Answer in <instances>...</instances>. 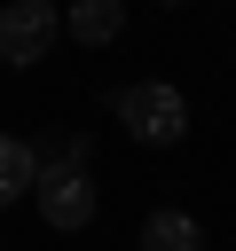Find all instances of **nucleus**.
Here are the masks:
<instances>
[{
  "mask_svg": "<svg viewBox=\"0 0 236 251\" xmlns=\"http://www.w3.org/2000/svg\"><path fill=\"white\" fill-rule=\"evenodd\" d=\"M110 110H118V126H126L142 149H173V141H189V94H181L173 78H134V86L110 94Z\"/></svg>",
  "mask_w": 236,
  "mask_h": 251,
  "instance_id": "nucleus-1",
  "label": "nucleus"
},
{
  "mask_svg": "<svg viewBox=\"0 0 236 251\" xmlns=\"http://www.w3.org/2000/svg\"><path fill=\"white\" fill-rule=\"evenodd\" d=\"M55 39H63L55 0H0V63H8V71L47 63V47H55Z\"/></svg>",
  "mask_w": 236,
  "mask_h": 251,
  "instance_id": "nucleus-2",
  "label": "nucleus"
},
{
  "mask_svg": "<svg viewBox=\"0 0 236 251\" xmlns=\"http://www.w3.org/2000/svg\"><path fill=\"white\" fill-rule=\"evenodd\" d=\"M31 204H39V220L55 227V235H79L87 220H94V180L87 173H71V165H39V180H31Z\"/></svg>",
  "mask_w": 236,
  "mask_h": 251,
  "instance_id": "nucleus-3",
  "label": "nucleus"
},
{
  "mask_svg": "<svg viewBox=\"0 0 236 251\" xmlns=\"http://www.w3.org/2000/svg\"><path fill=\"white\" fill-rule=\"evenodd\" d=\"M63 31H71L79 47H110V39L126 31V0H71V8H63Z\"/></svg>",
  "mask_w": 236,
  "mask_h": 251,
  "instance_id": "nucleus-4",
  "label": "nucleus"
},
{
  "mask_svg": "<svg viewBox=\"0 0 236 251\" xmlns=\"http://www.w3.org/2000/svg\"><path fill=\"white\" fill-rule=\"evenodd\" d=\"M31 180H39V141L0 133V212H8V204H24V196H31Z\"/></svg>",
  "mask_w": 236,
  "mask_h": 251,
  "instance_id": "nucleus-5",
  "label": "nucleus"
},
{
  "mask_svg": "<svg viewBox=\"0 0 236 251\" xmlns=\"http://www.w3.org/2000/svg\"><path fill=\"white\" fill-rule=\"evenodd\" d=\"M142 251H205V227H197L181 204H165V212L142 220Z\"/></svg>",
  "mask_w": 236,
  "mask_h": 251,
  "instance_id": "nucleus-6",
  "label": "nucleus"
},
{
  "mask_svg": "<svg viewBox=\"0 0 236 251\" xmlns=\"http://www.w3.org/2000/svg\"><path fill=\"white\" fill-rule=\"evenodd\" d=\"M157 8H189V0H157Z\"/></svg>",
  "mask_w": 236,
  "mask_h": 251,
  "instance_id": "nucleus-7",
  "label": "nucleus"
}]
</instances>
